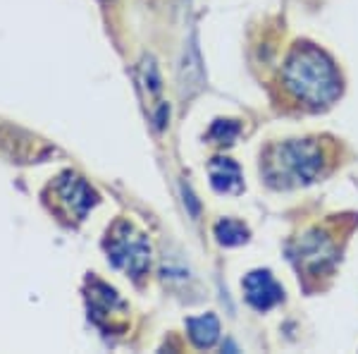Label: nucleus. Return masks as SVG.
Instances as JSON below:
<instances>
[{"instance_id": "obj_7", "label": "nucleus", "mask_w": 358, "mask_h": 354, "mask_svg": "<svg viewBox=\"0 0 358 354\" xmlns=\"http://www.w3.org/2000/svg\"><path fill=\"white\" fill-rule=\"evenodd\" d=\"M57 194H60L62 204L77 218H84L89 213V208L96 204V191L82 177L72 175V172H65V175L57 179Z\"/></svg>"}, {"instance_id": "obj_6", "label": "nucleus", "mask_w": 358, "mask_h": 354, "mask_svg": "<svg viewBox=\"0 0 358 354\" xmlns=\"http://www.w3.org/2000/svg\"><path fill=\"white\" fill-rule=\"evenodd\" d=\"M203 84H206L203 60H201L199 39H196L194 32L187 39L182 50V62H179V94H182V98H192L203 89Z\"/></svg>"}, {"instance_id": "obj_2", "label": "nucleus", "mask_w": 358, "mask_h": 354, "mask_svg": "<svg viewBox=\"0 0 358 354\" xmlns=\"http://www.w3.org/2000/svg\"><path fill=\"white\" fill-rule=\"evenodd\" d=\"M325 168V149L315 139H292L270 149L265 161V179L277 189L303 187L320 177Z\"/></svg>"}, {"instance_id": "obj_10", "label": "nucleus", "mask_w": 358, "mask_h": 354, "mask_svg": "<svg viewBox=\"0 0 358 354\" xmlns=\"http://www.w3.org/2000/svg\"><path fill=\"white\" fill-rule=\"evenodd\" d=\"M215 237L222 247H236V245H244L248 240V230L239 220L222 218L220 223H215Z\"/></svg>"}, {"instance_id": "obj_9", "label": "nucleus", "mask_w": 358, "mask_h": 354, "mask_svg": "<svg viewBox=\"0 0 358 354\" xmlns=\"http://www.w3.org/2000/svg\"><path fill=\"white\" fill-rule=\"evenodd\" d=\"M187 330L194 345L206 350V347L215 345L217 338H220V321H217L215 313H206V316H199V318H187Z\"/></svg>"}, {"instance_id": "obj_5", "label": "nucleus", "mask_w": 358, "mask_h": 354, "mask_svg": "<svg viewBox=\"0 0 358 354\" xmlns=\"http://www.w3.org/2000/svg\"><path fill=\"white\" fill-rule=\"evenodd\" d=\"M244 294L246 301L253 306L256 311H268L275 304H280L285 297V290L280 287V282L273 278L270 271H251L244 278Z\"/></svg>"}, {"instance_id": "obj_3", "label": "nucleus", "mask_w": 358, "mask_h": 354, "mask_svg": "<svg viewBox=\"0 0 358 354\" xmlns=\"http://www.w3.org/2000/svg\"><path fill=\"white\" fill-rule=\"evenodd\" d=\"M108 254L113 264L127 271L131 278H143L151 268V245L127 220H120L113 228L110 240H108Z\"/></svg>"}, {"instance_id": "obj_11", "label": "nucleus", "mask_w": 358, "mask_h": 354, "mask_svg": "<svg viewBox=\"0 0 358 354\" xmlns=\"http://www.w3.org/2000/svg\"><path fill=\"white\" fill-rule=\"evenodd\" d=\"M138 79H141V86L148 96H158L160 89H163V82H160V72L158 65L151 55H143L141 67H138Z\"/></svg>"}, {"instance_id": "obj_14", "label": "nucleus", "mask_w": 358, "mask_h": 354, "mask_svg": "<svg viewBox=\"0 0 358 354\" xmlns=\"http://www.w3.org/2000/svg\"><path fill=\"white\" fill-rule=\"evenodd\" d=\"M182 194H184V204H189V211H192V216L196 218V216H199V211H201V206H199V201L194 199L192 189H189L187 184H182Z\"/></svg>"}, {"instance_id": "obj_4", "label": "nucleus", "mask_w": 358, "mask_h": 354, "mask_svg": "<svg viewBox=\"0 0 358 354\" xmlns=\"http://www.w3.org/2000/svg\"><path fill=\"white\" fill-rule=\"evenodd\" d=\"M337 242L325 230L313 228L303 232L292 247V259L306 275H322L337 264Z\"/></svg>"}, {"instance_id": "obj_12", "label": "nucleus", "mask_w": 358, "mask_h": 354, "mask_svg": "<svg viewBox=\"0 0 358 354\" xmlns=\"http://www.w3.org/2000/svg\"><path fill=\"white\" fill-rule=\"evenodd\" d=\"M208 137L215 144H234V139L239 137V125L234 120H215Z\"/></svg>"}, {"instance_id": "obj_13", "label": "nucleus", "mask_w": 358, "mask_h": 354, "mask_svg": "<svg viewBox=\"0 0 358 354\" xmlns=\"http://www.w3.org/2000/svg\"><path fill=\"white\" fill-rule=\"evenodd\" d=\"M167 120H170V106H167V103H158V108H155V113H153L155 127H158V130H165Z\"/></svg>"}, {"instance_id": "obj_8", "label": "nucleus", "mask_w": 358, "mask_h": 354, "mask_svg": "<svg viewBox=\"0 0 358 354\" xmlns=\"http://www.w3.org/2000/svg\"><path fill=\"white\" fill-rule=\"evenodd\" d=\"M208 172H210V184L222 194H236L244 187L241 170L232 158H213L210 165H208Z\"/></svg>"}, {"instance_id": "obj_1", "label": "nucleus", "mask_w": 358, "mask_h": 354, "mask_svg": "<svg viewBox=\"0 0 358 354\" xmlns=\"http://www.w3.org/2000/svg\"><path fill=\"white\" fill-rule=\"evenodd\" d=\"M287 91L303 106H330L342 94V77L332 57L310 43L296 46L282 69Z\"/></svg>"}]
</instances>
